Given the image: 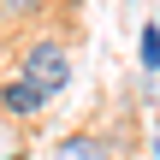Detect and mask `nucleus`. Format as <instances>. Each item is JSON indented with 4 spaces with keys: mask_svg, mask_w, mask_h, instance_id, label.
I'll list each match as a JSON object with an SVG mask.
<instances>
[{
    "mask_svg": "<svg viewBox=\"0 0 160 160\" xmlns=\"http://www.w3.org/2000/svg\"><path fill=\"white\" fill-rule=\"evenodd\" d=\"M154 154H160V137H154Z\"/></svg>",
    "mask_w": 160,
    "mask_h": 160,
    "instance_id": "423d86ee",
    "label": "nucleus"
},
{
    "mask_svg": "<svg viewBox=\"0 0 160 160\" xmlns=\"http://www.w3.org/2000/svg\"><path fill=\"white\" fill-rule=\"evenodd\" d=\"M24 77H30L36 89L59 95V89L71 83V59H65V48H59V42H30V48H24Z\"/></svg>",
    "mask_w": 160,
    "mask_h": 160,
    "instance_id": "f257e3e1",
    "label": "nucleus"
},
{
    "mask_svg": "<svg viewBox=\"0 0 160 160\" xmlns=\"http://www.w3.org/2000/svg\"><path fill=\"white\" fill-rule=\"evenodd\" d=\"M142 65H148V71L160 65V30H154V24L142 30Z\"/></svg>",
    "mask_w": 160,
    "mask_h": 160,
    "instance_id": "20e7f679",
    "label": "nucleus"
},
{
    "mask_svg": "<svg viewBox=\"0 0 160 160\" xmlns=\"http://www.w3.org/2000/svg\"><path fill=\"white\" fill-rule=\"evenodd\" d=\"M53 160H107V148H101L95 137H65V142L53 148Z\"/></svg>",
    "mask_w": 160,
    "mask_h": 160,
    "instance_id": "7ed1b4c3",
    "label": "nucleus"
},
{
    "mask_svg": "<svg viewBox=\"0 0 160 160\" xmlns=\"http://www.w3.org/2000/svg\"><path fill=\"white\" fill-rule=\"evenodd\" d=\"M48 107V89H36L30 77H12V83H0V113H12V119H36Z\"/></svg>",
    "mask_w": 160,
    "mask_h": 160,
    "instance_id": "f03ea898",
    "label": "nucleus"
},
{
    "mask_svg": "<svg viewBox=\"0 0 160 160\" xmlns=\"http://www.w3.org/2000/svg\"><path fill=\"white\" fill-rule=\"evenodd\" d=\"M0 12L6 18H30V12H42V0H0Z\"/></svg>",
    "mask_w": 160,
    "mask_h": 160,
    "instance_id": "39448f33",
    "label": "nucleus"
}]
</instances>
